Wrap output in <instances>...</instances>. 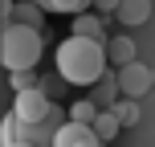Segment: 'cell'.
<instances>
[{
	"mask_svg": "<svg viewBox=\"0 0 155 147\" xmlns=\"http://www.w3.org/2000/svg\"><path fill=\"white\" fill-rule=\"evenodd\" d=\"M98 12H118V0H90Z\"/></svg>",
	"mask_w": 155,
	"mask_h": 147,
	"instance_id": "2e32d148",
	"label": "cell"
},
{
	"mask_svg": "<svg viewBox=\"0 0 155 147\" xmlns=\"http://www.w3.org/2000/svg\"><path fill=\"white\" fill-rule=\"evenodd\" d=\"M53 147H102V143L94 135V127H82V123H70L65 119L57 127V135H53Z\"/></svg>",
	"mask_w": 155,
	"mask_h": 147,
	"instance_id": "5b68a950",
	"label": "cell"
},
{
	"mask_svg": "<svg viewBox=\"0 0 155 147\" xmlns=\"http://www.w3.org/2000/svg\"><path fill=\"white\" fill-rule=\"evenodd\" d=\"M118 131H123V127H118V119L110 115V110H98V119H94V135H98V143L106 147V143L114 139Z\"/></svg>",
	"mask_w": 155,
	"mask_h": 147,
	"instance_id": "8fae6325",
	"label": "cell"
},
{
	"mask_svg": "<svg viewBox=\"0 0 155 147\" xmlns=\"http://www.w3.org/2000/svg\"><path fill=\"white\" fill-rule=\"evenodd\" d=\"M74 37L98 41V37H102V21H98L94 12H82V16H74Z\"/></svg>",
	"mask_w": 155,
	"mask_h": 147,
	"instance_id": "7c38bea8",
	"label": "cell"
},
{
	"mask_svg": "<svg viewBox=\"0 0 155 147\" xmlns=\"http://www.w3.org/2000/svg\"><path fill=\"white\" fill-rule=\"evenodd\" d=\"M41 4V12H65V16H82V12H90V0H37Z\"/></svg>",
	"mask_w": 155,
	"mask_h": 147,
	"instance_id": "9c48e42d",
	"label": "cell"
},
{
	"mask_svg": "<svg viewBox=\"0 0 155 147\" xmlns=\"http://www.w3.org/2000/svg\"><path fill=\"white\" fill-rule=\"evenodd\" d=\"M12 21L16 25H29V29H45V12H41V4L37 0H16V8H12Z\"/></svg>",
	"mask_w": 155,
	"mask_h": 147,
	"instance_id": "52a82bcc",
	"label": "cell"
},
{
	"mask_svg": "<svg viewBox=\"0 0 155 147\" xmlns=\"http://www.w3.org/2000/svg\"><path fill=\"white\" fill-rule=\"evenodd\" d=\"M151 82H155V70H151Z\"/></svg>",
	"mask_w": 155,
	"mask_h": 147,
	"instance_id": "ac0fdd59",
	"label": "cell"
},
{
	"mask_svg": "<svg viewBox=\"0 0 155 147\" xmlns=\"http://www.w3.org/2000/svg\"><path fill=\"white\" fill-rule=\"evenodd\" d=\"M106 62L114 65V70H123V65L139 62V49H135V41L127 37V33H114V37H110V45H106Z\"/></svg>",
	"mask_w": 155,
	"mask_h": 147,
	"instance_id": "8992f818",
	"label": "cell"
},
{
	"mask_svg": "<svg viewBox=\"0 0 155 147\" xmlns=\"http://www.w3.org/2000/svg\"><path fill=\"white\" fill-rule=\"evenodd\" d=\"M12 115H16L21 127H37V123H45L53 115V102H49L45 90H25V94L12 98Z\"/></svg>",
	"mask_w": 155,
	"mask_h": 147,
	"instance_id": "3957f363",
	"label": "cell"
},
{
	"mask_svg": "<svg viewBox=\"0 0 155 147\" xmlns=\"http://www.w3.org/2000/svg\"><path fill=\"white\" fill-rule=\"evenodd\" d=\"M12 90H16V94H25V90H41L37 70H21V74H12Z\"/></svg>",
	"mask_w": 155,
	"mask_h": 147,
	"instance_id": "9a60e30c",
	"label": "cell"
},
{
	"mask_svg": "<svg viewBox=\"0 0 155 147\" xmlns=\"http://www.w3.org/2000/svg\"><path fill=\"white\" fill-rule=\"evenodd\" d=\"M114 82H118V90H123V98H143V94L155 86V82H151V70H147V65H139V62L114 70Z\"/></svg>",
	"mask_w": 155,
	"mask_h": 147,
	"instance_id": "277c9868",
	"label": "cell"
},
{
	"mask_svg": "<svg viewBox=\"0 0 155 147\" xmlns=\"http://www.w3.org/2000/svg\"><path fill=\"white\" fill-rule=\"evenodd\" d=\"M151 16V0H118V21L123 25H143Z\"/></svg>",
	"mask_w": 155,
	"mask_h": 147,
	"instance_id": "ba28073f",
	"label": "cell"
},
{
	"mask_svg": "<svg viewBox=\"0 0 155 147\" xmlns=\"http://www.w3.org/2000/svg\"><path fill=\"white\" fill-rule=\"evenodd\" d=\"M94 119H98V102H94V98H78L74 106H70V123L94 127Z\"/></svg>",
	"mask_w": 155,
	"mask_h": 147,
	"instance_id": "4fadbf2b",
	"label": "cell"
},
{
	"mask_svg": "<svg viewBox=\"0 0 155 147\" xmlns=\"http://www.w3.org/2000/svg\"><path fill=\"white\" fill-rule=\"evenodd\" d=\"M57 62V78H65L70 86H94L102 74H106V49L98 41H86V37H65L53 53Z\"/></svg>",
	"mask_w": 155,
	"mask_h": 147,
	"instance_id": "6da1fadb",
	"label": "cell"
},
{
	"mask_svg": "<svg viewBox=\"0 0 155 147\" xmlns=\"http://www.w3.org/2000/svg\"><path fill=\"white\" fill-rule=\"evenodd\" d=\"M45 53V37L29 25H0V65L8 74H21V70H33Z\"/></svg>",
	"mask_w": 155,
	"mask_h": 147,
	"instance_id": "7a4b0ae2",
	"label": "cell"
},
{
	"mask_svg": "<svg viewBox=\"0 0 155 147\" xmlns=\"http://www.w3.org/2000/svg\"><path fill=\"white\" fill-rule=\"evenodd\" d=\"M94 86H98V102H106V110H110V106H114V102H118V98H114L118 82H114V78H106V74H102L98 82H94Z\"/></svg>",
	"mask_w": 155,
	"mask_h": 147,
	"instance_id": "5bb4252c",
	"label": "cell"
},
{
	"mask_svg": "<svg viewBox=\"0 0 155 147\" xmlns=\"http://www.w3.org/2000/svg\"><path fill=\"white\" fill-rule=\"evenodd\" d=\"M110 115H114V119H118V127L127 131V127L139 123V102H135V98H118L114 106H110Z\"/></svg>",
	"mask_w": 155,
	"mask_h": 147,
	"instance_id": "30bf717a",
	"label": "cell"
},
{
	"mask_svg": "<svg viewBox=\"0 0 155 147\" xmlns=\"http://www.w3.org/2000/svg\"><path fill=\"white\" fill-rule=\"evenodd\" d=\"M0 147H33V143H25L21 135H16V139H0Z\"/></svg>",
	"mask_w": 155,
	"mask_h": 147,
	"instance_id": "e0dca14e",
	"label": "cell"
}]
</instances>
